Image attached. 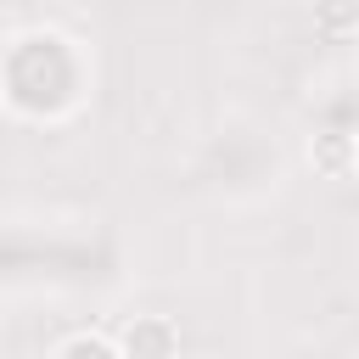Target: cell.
Masks as SVG:
<instances>
[{
    "instance_id": "cell-1",
    "label": "cell",
    "mask_w": 359,
    "mask_h": 359,
    "mask_svg": "<svg viewBox=\"0 0 359 359\" xmlns=\"http://www.w3.org/2000/svg\"><path fill=\"white\" fill-rule=\"evenodd\" d=\"M168 353H174V325L168 320L146 314L123 331V359H168Z\"/></svg>"
},
{
    "instance_id": "cell-2",
    "label": "cell",
    "mask_w": 359,
    "mask_h": 359,
    "mask_svg": "<svg viewBox=\"0 0 359 359\" xmlns=\"http://www.w3.org/2000/svg\"><path fill=\"white\" fill-rule=\"evenodd\" d=\"M314 22L331 39H348L353 34V0H314Z\"/></svg>"
},
{
    "instance_id": "cell-3",
    "label": "cell",
    "mask_w": 359,
    "mask_h": 359,
    "mask_svg": "<svg viewBox=\"0 0 359 359\" xmlns=\"http://www.w3.org/2000/svg\"><path fill=\"white\" fill-rule=\"evenodd\" d=\"M50 359H123V353H118L107 337H90V331H79V337H67V342H62Z\"/></svg>"
}]
</instances>
